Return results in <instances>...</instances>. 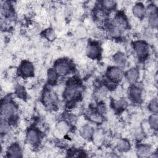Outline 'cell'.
Wrapping results in <instances>:
<instances>
[{
  "label": "cell",
  "mask_w": 158,
  "mask_h": 158,
  "mask_svg": "<svg viewBox=\"0 0 158 158\" xmlns=\"http://www.w3.org/2000/svg\"><path fill=\"white\" fill-rule=\"evenodd\" d=\"M107 76L109 80L116 83L122 80L123 72L119 67H111L107 71Z\"/></svg>",
  "instance_id": "cell-1"
},
{
  "label": "cell",
  "mask_w": 158,
  "mask_h": 158,
  "mask_svg": "<svg viewBox=\"0 0 158 158\" xmlns=\"http://www.w3.org/2000/svg\"><path fill=\"white\" fill-rule=\"evenodd\" d=\"M133 49L139 58H144L148 53V46L147 44L142 41H138L135 43L133 46Z\"/></svg>",
  "instance_id": "cell-2"
},
{
  "label": "cell",
  "mask_w": 158,
  "mask_h": 158,
  "mask_svg": "<svg viewBox=\"0 0 158 158\" xmlns=\"http://www.w3.org/2000/svg\"><path fill=\"white\" fill-rule=\"evenodd\" d=\"M16 113V109L14 104L11 102H6L1 106V116L5 118H10L12 117Z\"/></svg>",
  "instance_id": "cell-3"
},
{
  "label": "cell",
  "mask_w": 158,
  "mask_h": 158,
  "mask_svg": "<svg viewBox=\"0 0 158 158\" xmlns=\"http://www.w3.org/2000/svg\"><path fill=\"white\" fill-rule=\"evenodd\" d=\"M86 52L89 58L94 59L101 55V48L96 43H90L86 47Z\"/></svg>",
  "instance_id": "cell-4"
},
{
  "label": "cell",
  "mask_w": 158,
  "mask_h": 158,
  "mask_svg": "<svg viewBox=\"0 0 158 158\" xmlns=\"http://www.w3.org/2000/svg\"><path fill=\"white\" fill-rule=\"evenodd\" d=\"M55 70L59 75L64 76L66 75L70 71V64L69 62L65 60H60L56 64Z\"/></svg>",
  "instance_id": "cell-5"
},
{
  "label": "cell",
  "mask_w": 158,
  "mask_h": 158,
  "mask_svg": "<svg viewBox=\"0 0 158 158\" xmlns=\"http://www.w3.org/2000/svg\"><path fill=\"white\" fill-rule=\"evenodd\" d=\"M20 73L25 77H31L35 71V68L33 64L29 61H23L20 66Z\"/></svg>",
  "instance_id": "cell-6"
},
{
  "label": "cell",
  "mask_w": 158,
  "mask_h": 158,
  "mask_svg": "<svg viewBox=\"0 0 158 158\" xmlns=\"http://www.w3.org/2000/svg\"><path fill=\"white\" fill-rule=\"evenodd\" d=\"M112 20H113V23H112L113 27H115L122 31L127 28L128 23L126 17L122 14H120V15L117 14L115 18Z\"/></svg>",
  "instance_id": "cell-7"
},
{
  "label": "cell",
  "mask_w": 158,
  "mask_h": 158,
  "mask_svg": "<svg viewBox=\"0 0 158 158\" xmlns=\"http://www.w3.org/2000/svg\"><path fill=\"white\" fill-rule=\"evenodd\" d=\"M26 139L29 144L33 146L40 141V135L35 129H30L26 135Z\"/></svg>",
  "instance_id": "cell-8"
},
{
  "label": "cell",
  "mask_w": 158,
  "mask_h": 158,
  "mask_svg": "<svg viewBox=\"0 0 158 158\" xmlns=\"http://www.w3.org/2000/svg\"><path fill=\"white\" fill-rule=\"evenodd\" d=\"M69 130V124L64 121H60L56 125L55 135L56 136L60 137L67 133Z\"/></svg>",
  "instance_id": "cell-9"
},
{
  "label": "cell",
  "mask_w": 158,
  "mask_h": 158,
  "mask_svg": "<svg viewBox=\"0 0 158 158\" xmlns=\"http://www.w3.org/2000/svg\"><path fill=\"white\" fill-rule=\"evenodd\" d=\"M139 77V72L136 68L129 69L126 73L127 80L129 83L133 84L137 81Z\"/></svg>",
  "instance_id": "cell-10"
},
{
  "label": "cell",
  "mask_w": 158,
  "mask_h": 158,
  "mask_svg": "<svg viewBox=\"0 0 158 158\" xmlns=\"http://www.w3.org/2000/svg\"><path fill=\"white\" fill-rule=\"evenodd\" d=\"M7 154L10 157H20L22 156V152L20 147L18 144H13L7 149Z\"/></svg>",
  "instance_id": "cell-11"
},
{
  "label": "cell",
  "mask_w": 158,
  "mask_h": 158,
  "mask_svg": "<svg viewBox=\"0 0 158 158\" xmlns=\"http://www.w3.org/2000/svg\"><path fill=\"white\" fill-rule=\"evenodd\" d=\"M79 133L84 139H88L93 135V130L91 126L85 124L80 127Z\"/></svg>",
  "instance_id": "cell-12"
},
{
  "label": "cell",
  "mask_w": 158,
  "mask_h": 158,
  "mask_svg": "<svg viewBox=\"0 0 158 158\" xmlns=\"http://www.w3.org/2000/svg\"><path fill=\"white\" fill-rule=\"evenodd\" d=\"M145 14V9L143 4L137 3L132 6V14L133 17L139 19L144 16Z\"/></svg>",
  "instance_id": "cell-13"
},
{
  "label": "cell",
  "mask_w": 158,
  "mask_h": 158,
  "mask_svg": "<svg viewBox=\"0 0 158 158\" xmlns=\"http://www.w3.org/2000/svg\"><path fill=\"white\" fill-rule=\"evenodd\" d=\"M136 154L139 157H148L151 153V148L149 145L143 144L139 145L136 150Z\"/></svg>",
  "instance_id": "cell-14"
},
{
  "label": "cell",
  "mask_w": 158,
  "mask_h": 158,
  "mask_svg": "<svg viewBox=\"0 0 158 158\" xmlns=\"http://www.w3.org/2000/svg\"><path fill=\"white\" fill-rule=\"evenodd\" d=\"M127 59L122 52H117L113 57V62L119 67H123L126 64Z\"/></svg>",
  "instance_id": "cell-15"
},
{
  "label": "cell",
  "mask_w": 158,
  "mask_h": 158,
  "mask_svg": "<svg viewBox=\"0 0 158 158\" xmlns=\"http://www.w3.org/2000/svg\"><path fill=\"white\" fill-rule=\"evenodd\" d=\"M129 96L134 101H138L141 98V91L138 86H133L130 88Z\"/></svg>",
  "instance_id": "cell-16"
},
{
  "label": "cell",
  "mask_w": 158,
  "mask_h": 158,
  "mask_svg": "<svg viewBox=\"0 0 158 158\" xmlns=\"http://www.w3.org/2000/svg\"><path fill=\"white\" fill-rule=\"evenodd\" d=\"M117 149L122 152H127L130 149V144L125 139H120L117 143Z\"/></svg>",
  "instance_id": "cell-17"
},
{
  "label": "cell",
  "mask_w": 158,
  "mask_h": 158,
  "mask_svg": "<svg viewBox=\"0 0 158 158\" xmlns=\"http://www.w3.org/2000/svg\"><path fill=\"white\" fill-rule=\"evenodd\" d=\"M47 78L49 83H54L57 78V73L56 72V70L52 69H49L47 72Z\"/></svg>",
  "instance_id": "cell-18"
},
{
  "label": "cell",
  "mask_w": 158,
  "mask_h": 158,
  "mask_svg": "<svg viewBox=\"0 0 158 158\" xmlns=\"http://www.w3.org/2000/svg\"><path fill=\"white\" fill-rule=\"evenodd\" d=\"M89 118L95 123H100L103 121V117L102 116V114L99 112L91 113L89 115Z\"/></svg>",
  "instance_id": "cell-19"
},
{
  "label": "cell",
  "mask_w": 158,
  "mask_h": 158,
  "mask_svg": "<svg viewBox=\"0 0 158 158\" xmlns=\"http://www.w3.org/2000/svg\"><path fill=\"white\" fill-rule=\"evenodd\" d=\"M104 140V135L101 130L93 133V142L95 144H100Z\"/></svg>",
  "instance_id": "cell-20"
},
{
  "label": "cell",
  "mask_w": 158,
  "mask_h": 158,
  "mask_svg": "<svg viewBox=\"0 0 158 158\" xmlns=\"http://www.w3.org/2000/svg\"><path fill=\"white\" fill-rule=\"evenodd\" d=\"M148 123L152 130H157L158 127V120L157 114H154L149 117Z\"/></svg>",
  "instance_id": "cell-21"
},
{
  "label": "cell",
  "mask_w": 158,
  "mask_h": 158,
  "mask_svg": "<svg viewBox=\"0 0 158 158\" xmlns=\"http://www.w3.org/2000/svg\"><path fill=\"white\" fill-rule=\"evenodd\" d=\"M44 36L49 41H53L56 38V33L52 28H47L44 31Z\"/></svg>",
  "instance_id": "cell-22"
},
{
  "label": "cell",
  "mask_w": 158,
  "mask_h": 158,
  "mask_svg": "<svg viewBox=\"0 0 158 158\" xmlns=\"http://www.w3.org/2000/svg\"><path fill=\"white\" fill-rule=\"evenodd\" d=\"M76 35L79 38H83L86 35L87 30L86 28L82 25L78 26L75 29Z\"/></svg>",
  "instance_id": "cell-23"
},
{
  "label": "cell",
  "mask_w": 158,
  "mask_h": 158,
  "mask_svg": "<svg viewBox=\"0 0 158 158\" xmlns=\"http://www.w3.org/2000/svg\"><path fill=\"white\" fill-rule=\"evenodd\" d=\"M149 110L152 112L154 114H157V100L156 98H153L152 99L148 106Z\"/></svg>",
  "instance_id": "cell-24"
},
{
  "label": "cell",
  "mask_w": 158,
  "mask_h": 158,
  "mask_svg": "<svg viewBox=\"0 0 158 158\" xmlns=\"http://www.w3.org/2000/svg\"><path fill=\"white\" fill-rule=\"evenodd\" d=\"M115 107L118 109H123L127 106V102L123 99H118L114 102Z\"/></svg>",
  "instance_id": "cell-25"
},
{
  "label": "cell",
  "mask_w": 158,
  "mask_h": 158,
  "mask_svg": "<svg viewBox=\"0 0 158 158\" xmlns=\"http://www.w3.org/2000/svg\"><path fill=\"white\" fill-rule=\"evenodd\" d=\"M102 5L105 9L110 10V9H112L115 6L116 2L114 1L106 0L102 2Z\"/></svg>",
  "instance_id": "cell-26"
},
{
  "label": "cell",
  "mask_w": 158,
  "mask_h": 158,
  "mask_svg": "<svg viewBox=\"0 0 158 158\" xmlns=\"http://www.w3.org/2000/svg\"><path fill=\"white\" fill-rule=\"evenodd\" d=\"M134 135H135V137L136 139H137L138 140H142V139H144V136H145V133H144V131H143V130H142L141 127H139V128H136V130L135 131Z\"/></svg>",
  "instance_id": "cell-27"
},
{
  "label": "cell",
  "mask_w": 158,
  "mask_h": 158,
  "mask_svg": "<svg viewBox=\"0 0 158 158\" xmlns=\"http://www.w3.org/2000/svg\"><path fill=\"white\" fill-rule=\"evenodd\" d=\"M0 130H1V134H4L5 135L6 133H7L8 132H9L10 126L9 125V124L5 120H2L1 123Z\"/></svg>",
  "instance_id": "cell-28"
},
{
  "label": "cell",
  "mask_w": 158,
  "mask_h": 158,
  "mask_svg": "<svg viewBox=\"0 0 158 158\" xmlns=\"http://www.w3.org/2000/svg\"><path fill=\"white\" fill-rule=\"evenodd\" d=\"M149 23L152 28H156L157 26L158 19L157 16V13L154 14L150 17H149Z\"/></svg>",
  "instance_id": "cell-29"
},
{
  "label": "cell",
  "mask_w": 158,
  "mask_h": 158,
  "mask_svg": "<svg viewBox=\"0 0 158 158\" xmlns=\"http://www.w3.org/2000/svg\"><path fill=\"white\" fill-rule=\"evenodd\" d=\"M15 92H16V94L17 95L18 98H19L20 99H23L25 97V90H24V89H23L22 86L19 85L16 88Z\"/></svg>",
  "instance_id": "cell-30"
},
{
  "label": "cell",
  "mask_w": 158,
  "mask_h": 158,
  "mask_svg": "<svg viewBox=\"0 0 158 158\" xmlns=\"http://www.w3.org/2000/svg\"><path fill=\"white\" fill-rule=\"evenodd\" d=\"M141 127L142 130H143V131H144V133L145 134H148V133H151V131H152V129L151 128V127H150L149 123L147 122H144L143 123V124H142V125H141Z\"/></svg>",
  "instance_id": "cell-31"
},
{
  "label": "cell",
  "mask_w": 158,
  "mask_h": 158,
  "mask_svg": "<svg viewBox=\"0 0 158 158\" xmlns=\"http://www.w3.org/2000/svg\"><path fill=\"white\" fill-rule=\"evenodd\" d=\"M17 70L15 68H12V69H10L8 70L7 71V75L9 77H11V78H13V77H15L16 76V74H17Z\"/></svg>",
  "instance_id": "cell-32"
}]
</instances>
